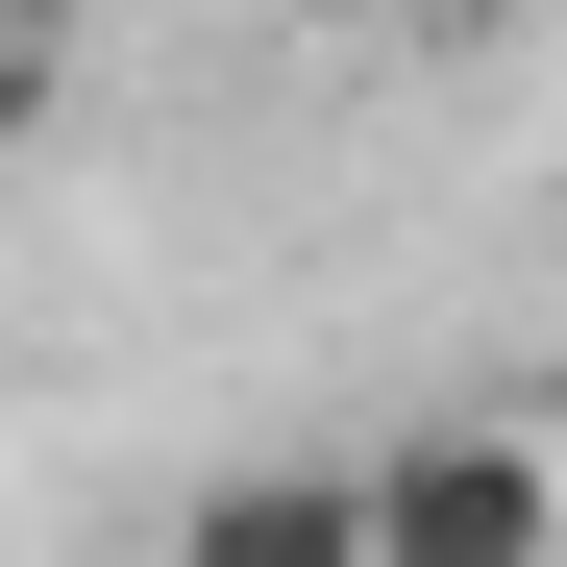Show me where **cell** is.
<instances>
[{"mask_svg": "<svg viewBox=\"0 0 567 567\" xmlns=\"http://www.w3.org/2000/svg\"><path fill=\"white\" fill-rule=\"evenodd\" d=\"M567 543V468L518 420H420V444H370V567H543Z\"/></svg>", "mask_w": 567, "mask_h": 567, "instance_id": "1", "label": "cell"}, {"mask_svg": "<svg viewBox=\"0 0 567 567\" xmlns=\"http://www.w3.org/2000/svg\"><path fill=\"white\" fill-rule=\"evenodd\" d=\"M173 567H370V468L346 444H247L173 494Z\"/></svg>", "mask_w": 567, "mask_h": 567, "instance_id": "2", "label": "cell"}, {"mask_svg": "<svg viewBox=\"0 0 567 567\" xmlns=\"http://www.w3.org/2000/svg\"><path fill=\"white\" fill-rule=\"evenodd\" d=\"M370 25H518V0H370Z\"/></svg>", "mask_w": 567, "mask_h": 567, "instance_id": "3", "label": "cell"}, {"mask_svg": "<svg viewBox=\"0 0 567 567\" xmlns=\"http://www.w3.org/2000/svg\"><path fill=\"white\" fill-rule=\"evenodd\" d=\"M0 100H25V0H0Z\"/></svg>", "mask_w": 567, "mask_h": 567, "instance_id": "4", "label": "cell"}]
</instances>
